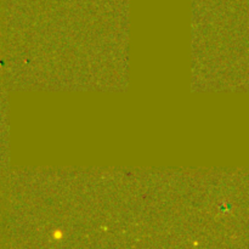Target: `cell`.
Masks as SVG:
<instances>
[]
</instances>
